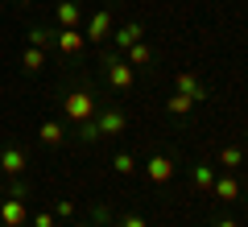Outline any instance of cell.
I'll use <instances>...</instances> for the list:
<instances>
[{
  "mask_svg": "<svg viewBox=\"0 0 248 227\" xmlns=\"http://www.w3.org/2000/svg\"><path fill=\"white\" fill-rule=\"evenodd\" d=\"M0 174L4 178H21L25 174V149H17V145L4 149V153H0Z\"/></svg>",
  "mask_w": 248,
  "mask_h": 227,
  "instance_id": "6",
  "label": "cell"
},
{
  "mask_svg": "<svg viewBox=\"0 0 248 227\" xmlns=\"http://www.w3.org/2000/svg\"><path fill=\"white\" fill-rule=\"evenodd\" d=\"M0 219H4V227H25L29 223L25 198H4V202H0Z\"/></svg>",
  "mask_w": 248,
  "mask_h": 227,
  "instance_id": "5",
  "label": "cell"
},
{
  "mask_svg": "<svg viewBox=\"0 0 248 227\" xmlns=\"http://www.w3.org/2000/svg\"><path fill=\"white\" fill-rule=\"evenodd\" d=\"M215 178H219V174H215V166H207V161L190 169V182H195L199 190H211V186H215Z\"/></svg>",
  "mask_w": 248,
  "mask_h": 227,
  "instance_id": "13",
  "label": "cell"
},
{
  "mask_svg": "<svg viewBox=\"0 0 248 227\" xmlns=\"http://www.w3.org/2000/svg\"><path fill=\"white\" fill-rule=\"evenodd\" d=\"M75 227H91V223H75Z\"/></svg>",
  "mask_w": 248,
  "mask_h": 227,
  "instance_id": "29",
  "label": "cell"
},
{
  "mask_svg": "<svg viewBox=\"0 0 248 227\" xmlns=\"http://www.w3.org/2000/svg\"><path fill=\"white\" fill-rule=\"evenodd\" d=\"M141 33H145V29L137 25V21H128V25H120V29L112 33V42L120 45V50H128V45H137V42H141Z\"/></svg>",
  "mask_w": 248,
  "mask_h": 227,
  "instance_id": "11",
  "label": "cell"
},
{
  "mask_svg": "<svg viewBox=\"0 0 248 227\" xmlns=\"http://www.w3.org/2000/svg\"><path fill=\"white\" fill-rule=\"evenodd\" d=\"M25 194H29V186L21 178H9V198H25Z\"/></svg>",
  "mask_w": 248,
  "mask_h": 227,
  "instance_id": "22",
  "label": "cell"
},
{
  "mask_svg": "<svg viewBox=\"0 0 248 227\" xmlns=\"http://www.w3.org/2000/svg\"><path fill=\"white\" fill-rule=\"evenodd\" d=\"M99 107H95V99H91V91H71V95L62 99V116L71 124H83V120H91Z\"/></svg>",
  "mask_w": 248,
  "mask_h": 227,
  "instance_id": "3",
  "label": "cell"
},
{
  "mask_svg": "<svg viewBox=\"0 0 248 227\" xmlns=\"http://www.w3.org/2000/svg\"><path fill=\"white\" fill-rule=\"evenodd\" d=\"M112 169H116V174H124V178H128V174L137 169V157H133V153H116V157H112Z\"/></svg>",
  "mask_w": 248,
  "mask_h": 227,
  "instance_id": "20",
  "label": "cell"
},
{
  "mask_svg": "<svg viewBox=\"0 0 248 227\" xmlns=\"http://www.w3.org/2000/svg\"><path fill=\"white\" fill-rule=\"evenodd\" d=\"M145 174H149V182H170L174 178V157H166V153H153L149 161H145Z\"/></svg>",
  "mask_w": 248,
  "mask_h": 227,
  "instance_id": "4",
  "label": "cell"
},
{
  "mask_svg": "<svg viewBox=\"0 0 248 227\" xmlns=\"http://www.w3.org/2000/svg\"><path fill=\"white\" fill-rule=\"evenodd\" d=\"M4 194H9V182H0V198H4Z\"/></svg>",
  "mask_w": 248,
  "mask_h": 227,
  "instance_id": "27",
  "label": "cell"
},
{
  "mask_svg": "<svg viewBox=\"0 0 248 227\" xmlns=\"http://www.w3.org/2000/svg\"><path fill=\"white\" fill-rule=\"evenodd\" d=\"M219 166H228V169H240V166H244L240 145H223V149H219Z\"/></svg>",
  "mask_w": 248,
  "mask_h": 227,
  "instance_id": "18",
  "label": "cell"
},
{
  "mask_svg": "<svg viewBox=\"0 0 248 227\" xmlns=\"http://www.w3.org/2000/svg\"><path fill=\"white\" fill-rule=\"evenodd\" d=\"M124 58H128V66H149V62H153V50H149L145 42H137V45H128Z\"/></svg>",
  "mask_w": 248,
  "mask_h": 227,
  "instance_id": "16",
  "label": "cell"
},
{
  "mask_svg": "<svg viewBox=\"0 0 248 227\" xmlns=\"http://www.w3.org/2000/svg\"><path fill=\"white\" fill-rule=\"evenodd\" d=\"M211 190H215L219 202H240V182H236V178H215Z\"/></svg>",
  "mask_w": 248,
  "mask_h": 227,
  "instance_id": "12",
  "label": "cell"
},
{
  "mask_svg": "<svg viewBox=\"0 0 248 227\" xmlns=\"http://www.w3.org/2000/svg\"><path fill=\"white\" fill-rule=\"evenodd\" d=\"M54 33H58V29H42V25H33V29H29V45L46 50V45H54Z\"/></svg>",
  "mask_w": 248,
  "mask_h": 227,
  "instance_id": "19",
  "label": "cell"
},
{
  "mask_svg": "<svg viewBox=\"0 0 248 227\" xmlns=\"http://www.w3.org/2000/svg\"><path fill=\"white\" fill-rule=\"evenodd\" d=\"M75 215V202L71 198H58V207H54V219H71Z\"/></svg>",
  "mask_w": 248,
  "mask_h": 227,
  "instance_id": "21",
  "label": "cell"
},
{
  "mask_svg": "<svg viewBox=\"0 0 248 227\" xmlns=\"http://www.w3.org/2000/svg\"><path fill=\"white\" fill-rule=\"evenodd\" d=\"M33 227H54V215H50V211H37V215H33Z\"/></svg>",
  "mask_w": 248,
  "mask_h": 227,
  "instance_id": "24",
  "label": "cell"
},
{
  "mask_svg": "<svg viewBox=\"0 0 248 227\" xmlns=\"http://www.w3.org/2000/svg\"><path fill=\"white\" fill-rule=\"evenodd\" d=\"M54 45H58L62 54H83V45H87V37H83L79 29H58V33H54Z\"/></svg>",
  "mask_w": 248,
  "mask_h": 227,
  "instance_id": "7",
  "label": "cell"
},
{
  "mask_svg": "<svg viewBox=\"0 0 248 227\" xmlns=\"http://www.w3.org/2000/svg\"><path fill=\"white\" fill-rule=\"evenodd\" d=\"M95 223H112V215H108V207H104V202L95 207Z\"/></svg>",
  "mask_w": 248,
  "mask_h": 227,
  "instance_id": "25",
  "label": "cell"
},
{
  "mask_svg": "<svg viewBox=\"0 0 248 227\" xmlns=\"http://www.w3.org/2000/svg\"><path fill=\"white\" fill-rule=\"evenodd\" d=\"M42 66H46V50H37V45H29V50L21 54V70H29V75H37Z\"/></svg>",
  "mask_w": 248,
  "mask_h": 227,
  "instance_id": "15",
  "label": "cell"
},
{
  "mask_svg": "<svg viewBox=\"0 0 248 227\" xmlns=\"http://www.w3.org/2000/svg\"><path fill=\"white\" fill-rule=\"evenodd\" d=\"M190 107H195V99H190V95H182V91H174V95L166 99V112H170V116H186Z\"/></svg>",
  "mask_w": 248,
  "mask_h": 227,
  "instance_id": "17",
  "label": "cell"
},
{
  "mask_svg": "<svg viewBox=\"0 0 248 227\" xmlns=\"http://www.w3.org/2000/svg\"><path fill=\"white\" fill-rule=\"evenodd\" d=\"M116 227H149V223H145L141 215H124V219H120V223H116Z\"/></svg>",
  "mask_w": 248,
  "mask_h": 227,
  "instance_id": "23",
  "label": "cell"
},
{
  "mask_svg": "<svg viewBox=\"0 0 248 227\" xmlns=\"http://www.w3.org/2000/svg\"><path fill=\"white\" fill-rule=\"evenodd\" d=\"M104 79H108V87L128 91V87H133V79H137V66H128L124 54H104Z\"/></svg>",
  "mask_w": 248,
  "mask_h": 227,
  "instance_id": "2",
  "label": "cell"
},
{
  "mask_svg": "<svg viewBox=\"0 0 248 227\" xmlns=\"http://www.w3.org/2000/svg\"><path fill=\"white\" fill-rule=\"evenodd\" d=\"M244 166H248V153H244Z\"/></svg>",
  "mask_w": 248,
  "mask_h": 227,
  "instance_id": "30",
  "label": "cell"
},
{
  "mask_svg": "<svg viewBox=\"0 0 248 227\" xmlns=\"http://www.w3.org/2000/svg\"><path fill=\"white\" fill-rule=\"evenodd\" d=\"M17 4H33V0H17Z\"/></svg>",
  "mask_w": 248,
  "mask_h": 227,
  "instance_id": "28",
  "label": "cell"
},
{
  "mask_svg": "<svg viewBox=\"0 0 248 227\" xmlns=\"http://www.w3.org/2000/svg\"><path fill=\"white\" fill-rule=\"evenodd\" d=\"M174 87L182 91V95H190L195 104H199V99H207V87L195 79V75H190V70H182V75H178V79H174Z\"/></svg>",
  "mask_w": 248,
  "mask_h": 227,
  "instance_id": "10",
  "label": "cell"
},
{
  "mask_svg": "<svg viewBox=\"0 0 248 227\" xmlns=\"http://www.w3.org/2000/svg\"><path fill=\"white\" fill-rule=\"evenodd\" d=\"M128 128V116L120 107H108V112H95L91 120L79 124V140H99V136H120Z\"/></svg>",
  "mask_w": 248,
  "mask_h": 227,
  "instance_id": "1",
  "label": "cell"
},
{
  "mask_svg": "<svg viewBox=\"0 0 248 227\" xmlns=\"http://www.w3.org/2000/svg\"><path fill=\"white\" fill-rule=\"evenodd\" d=\"M79 21H83L79 0H62L58 4V29H79Z\"/></svg>",
  "mask_w": 248,
  "mask_h": 227,
  "instance_id": "9",
  "label": "cell"
},
{
  "mask_svg": "<svg viewBox=\"0 0 248 227\" xmlns=\"http://www.w3.org/2000/svg\"><path fill=\"white\" fill-rule=\"evenodd\" d=\"M108 33H112V13L99 9L95 17H91V25H87V33H83V37H87V42H108Z\"/></svg>",
  "mask_w": 248,
  "mask_h": 227,
  "instance_id": "8",
  "label": "cell"
},
{
  "mask_svg": "<svg viewBox=\"0 0 248 227\" xmlns=\"http://www.w3.org/2000/svg\"><path fill=\"white\" fill-rule=\"evenodd\" d=\"M215 227H240V223H236V219H219V223H215Z\"/></svg>",
  "mask_w": 248,
  "mask_h": 227,
  "instance_id": "26",
  "label": "cell"
},
{
  "mask_svg": "<svg viewBox=\"0 0 248 227\" xmlns=\"http://www.w3.org/2000/svg\"><path fill=\"white\" fill-rule=\"evenodd\" d=\"M37 136H42V145H62V136H66V128H62L58 120H46L42 128H37Z\"/></svg>",
  "mask_w": 248,
  "mask_h": 227,
  "instance_id": "14",
  "label": "cell"
}]
</instances>
